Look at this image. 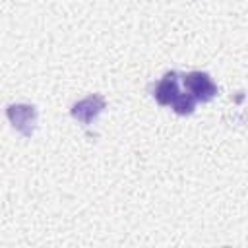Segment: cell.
<instances>
[{
    "instance_id": "cell-2",
    "label": "cell",
    "mask_w": 248,
    "mask_h": 248,
    "mask_svg": "<svg viewBox=\"0 0 248 248\" xmlns=\"http://www.w3.org/2000/svg\"><path fill=\"white\" fill-rule=\"evenodd\" d=\"M6 114H8L10 122L14 124V128L17 132H21L25 138H29L35 132L37 108L33 105H10L6 108Z\"/></svg>"
},
{
    "instance_id": "cell-5",
    "label": "cell",
    "mask_w": 248,
    "mask_h": 248,
    "mask_svg": "<svg viewBox=\"0 0 248 248\" xmlns=\"http://www.w3.org/2000/svg\"><path fill=\"white\" fill-rule=\"evenodd\" d=\"M172 108H174L176 114H190V112H194V108H196V97H194L192 93H180V95L174 99Z\"/></svg>"
},
{
    "instance_id": "cell-4",
    "label": "cell",
    "mask_w": 248,
    "mask_h": 248,
    "mask_svg": "<svg viewBox=\"0 0 248 248\" xmlns=\"http://www.w3.org/2000/svg\"><path fill=\"white\" fill-rule=\"evenodd\" d=\"M178 95H180V91H178V74L176 72L165 74L153 91V97L157 99L159 105H172Z\"/></svg>"
},
{
    "instance_id": "cell-1",
    "label": "cell",
    "mask_w": 248,
    "mask_h": 248,
    "mask_svg": "<svg viewBox=\"0 0 248 248\" xmlns=\"http://www.w3.org/2000/svg\"><path fill=\"white\" fill-rule=\"evenodd\" d=\"M182 83H184L186 91L196 97V101L207 103V101H211L217 95V85L213 83V79L205 72H190V74H184L182 76Z\"/></svg>"
},
{
    "instance_id": "cell-3",
    "label": "cell",
    "mask_w": 248,
    "mask_h": 248,
    "mask_svg": "<svg viewBox=\"0 0 248 248\" xmlns=\"http://www.w3.org/2000/svg\"><path fill=\"white\" fill-rule=\"evenodd\" d=\"M103 108H105V99H103L101 95L93 93V95H89V97L78 101V103L72 107V116H74L76 120H79L81 124H89Z\"/></svg>"
}]
</instances>
